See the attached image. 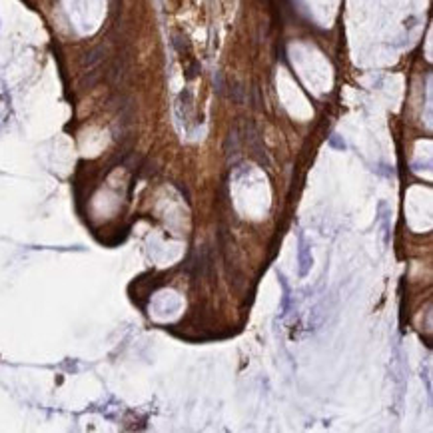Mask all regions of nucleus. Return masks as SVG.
<instances>
[{"mask_svg": "<svg viewBox=\"0 0 433 433\" xmlns=\"http://www.w3.org/2000/svg\"><path fill=\"white\" fill-rule=\"evenodd\" d=\"M230 94H232V100H234V102H238V104L244 102V86L240 84V82H236V84L232 86Z\"/></svg>", "mask_w": 433, "mask_h": 433, "instance_id": "2", "label": "nucleus"}, {"mask_svg": "<svg viewBox=\"0 0 433 433\" xmlns=\"http://www.w3.org/2000/svg\"><path fill=\"white\" fill-rule=\"evenodd\" d=\"M104 54H106V50H104V46H98V48H92L90 52L86 54V58H84V66H88V68H92V66H96V64H100L104 60Z\"/></svg>", "mask_w": 433, "mask_h": 433, "instance_id": "1", "label": "nucleus"}]
</instances>
